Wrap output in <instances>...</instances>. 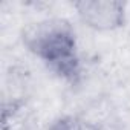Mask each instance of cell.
Masks as SVG:
<instances>
[{
  "instance_id": "6da1fadb",
  "label": "cell",
  "mask_w": 130,
  "mask_h": 130,
  "mask_svg": "<svg viewBox=\"0 0 130 130\" xmlns=\"http://www.w3.org/2000/svg\"><path fill=\"white\" fill-rule=\"evenodd\" d=\"M23 46L57 77L71 84L81 78V58L74 26L60 17L29 23L22 31Z\"/></svg>"
},
{
  "instance_id": "7a4b0ae2",
  "label": "cell",
  "mask_w": 130,
  "mask_h": 130,
  "mask_svg": "<svg viewBox=\"0 0 130 130\" xmlns=\"http://www.w3.org/2000/svg\"><path fill=\"white\" fill-rule=\"evenodd\" d=\"M74 8L78 19L90 29L110 32L125 25V3L116 0H81Z\"/></svg>"
},
{
  "instance_id": "3957f363",
  "label": "cell",
  "mask_w": 130,
  "mask_h": 130,
  "mask_svg": "<svg viewBox=\"0 0 130 130\" xmlns=\"http://www.w3.org/2000/svg\"><path fill=\"white\" fill-rule=\"evenodd\" d=\"M54 130H84L83 124L75 118H61L55 122Z\"/></svg>"
}]
</instances>
